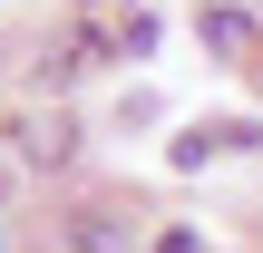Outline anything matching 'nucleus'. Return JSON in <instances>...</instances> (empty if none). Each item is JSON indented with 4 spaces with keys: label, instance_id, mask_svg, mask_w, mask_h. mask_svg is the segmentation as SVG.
<instances>
[{
    "label": "nucleus",
    "instance_id": "f257e3e1",
    "mask_svg": "<svg viewBox=\"0 0 263 253\" xmlns=\"http://www.w3.org/2000/svg\"><path fill=\"white\" fill-rule=\"evenodd\" d=\"M195 29H205V49H224V59H234V49H254V20H244V10H205Z\"/></svg>",
    "mask_w": 263,
    "mask_h": 253
}]
</instances>
